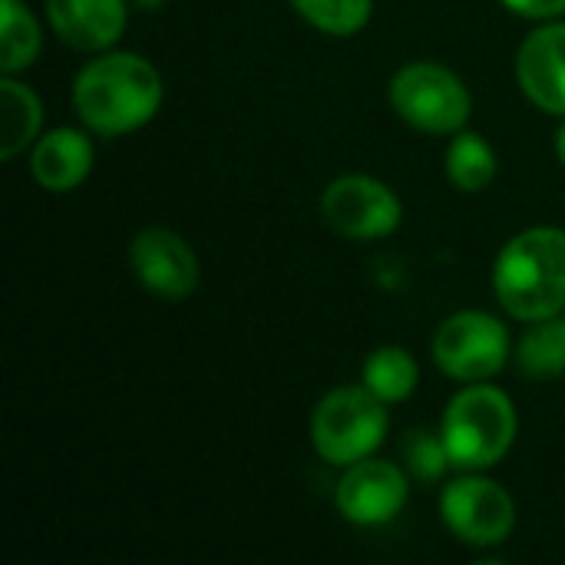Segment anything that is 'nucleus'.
Instances as JSON below:
<instances>
[{"label": "nucleus", "mask_w": 565, "mask_h": 565, "mask_svg": "<svg viewBox=\"0 0 565 565\" xmlns=\"http://www.w3.org/2000/svg\"><path fill=\"white\" fill-rule=\"evenodd\" d=\"M391 106L394 113L430 136H450L460 132L470 119L473 99L470 89L463 86V79L430 60H417L407 63L394 73L391 79Z\"/></svg>", "instance_id": "5"}, {"label": "nucleus", "mask_w": 565, "mask_h": 565, "mask_svg": "<svg viewBox=\"0 0 565 565\" xmlns=\"http://www.w3.org/2000/svg\"><path fill=\"white\" fill-rule=\"evenodd\" d=\"M447 179L460 192H483L497 179V152L480 132H457L444 156Z\"/></svg>", "instance_id": "18"}, {"label": "nucleus", "mask_w": 565, "mask_h": 565, "mask_svg": "<svg viewBox=\"0 0 565 565\" xmlns=\"http://www.w3.org/2000/svg\"><path fill=\"white\" fill-rule=\"evenodd\" d=\"M129 265L139 285L166 301L189 298L199 285V258L192 245L169 228H142L129 242Z\"/></svg>", "instance_id": "10"}, {"label": "nucleus", "mask_w": 565, "mask_h": 565, "mask_svg": "<svg viewBox=\"0 0 565 565\" xmlns=\"http://www.w3.org/2000/svg\"><path fill=\"white\" fill-rule=\"evenodd\" d=\"M43 126V106L40 96L17 83L13 76L0 79V159L20 156L26 146L40 139Z\"/></svg>", "instance_id": "14"}, {"label": "nucleus", "mask_w": 565, "mask_h": 565, "mask_svg": "<svg viewBox=\"0 0 565 565\" xmlns=\"http://www.w3.org/2000/svg\"><path fill=\"white\" fill-rule=\"evenodd\" d=\"M556 152H559V162L565 166V119L563 126H559V132H556Z\"/></svg>", "instance_id": "22"}, {"label": "nucleus", "mask_w": 565, "mask_h": 565, "mask_svg": "<svg viewBox=\"0 0 565 565\" xmlns=\"http://www.w3.org/2000/svg\"><path fill=\"white\" fill-rule=\"evenodd\" d=\"M162 76L139 53H103L73 79V109L99 136L142 129L162 106Z\"/></svg>", "instance_id": "1"}, {"label": "nucleus", "mask_w": 565, "mask_h": 565, "mask_svg": "<svg viewBox=\"0 0 565 565\" xmlns=\"http://www.w3.org/2000/svg\"><path fill=\"white\" fill-rule=\"evenodd\" d=\"M321 215L338 235L371 242L397 232L404 209L384 182L371 175H341L324 189Z\"/></svg>", "instance_id": "8"}, {"label": "nucleus", "mask_w": 565, "mask_h": 565, "mask_svg": "<svg viewBox=\"0 0 565 565\" xmlns=\"http://www.w3.org/2000/svg\"><path fill=\"white\" fill-rule=\"evenodd\" d=\"M493 291L516 321H543L565 311V232L526 228L507 242L493 265Z\"/></svg>", "instance_id": "2"}, {"label": "nucleus", "mask_w": 565, "mask_h": 565, "mask_svg": "<svg viewBox=\"0 0 565 565\" xmlns=\"http://www.w3.org/2000/svg\"><path fill=\"white\" fill-rule=\"evenodd\" d=\"M126 7L129 0H46V20L66 46L99 53L122 36Z\"/></svg>", "instance_id": "12"}, {"label": "nucleus", "mask_w": 565, "mask_h": 565, "mask_svg": "<svg viewBox=\"0 0 565 565\" xmlns=\"http://www.w3.org/2000/svg\"><path fill=\"white\" fill-rule=\"evenodd\" d=\"M516 364L533 381H550L565 374V318L553 315L543 321H533V328L523 334L516 348Z\"/></svg>", "instance_id": "16"}, {"label": "nucleus", "mask_w": 565, "mask_h": 565, "mask_svg": "<svg viewBox=\"0 0 565 565\" xmlns=\"http://www.w3.org/2000/svg\"><path fill=\"white\" fill-rule=\"evenodd\" d=\"M43 33L23 0H0V70L17 76L40 56Z\"/></svg>", "instance_id": "15"}, {"label": "nucleus", "mask_w": 565, "mask_h": 565, "mask_svg": "<svg viewBox=\"0 0 565 565\" xmlns=\"http://www.w3.org/2000/svg\"><path fill=\"white\" fill-rule=\"evenodd\" d=\"M500 3L526 20H559L565 13V0H500Z\"/></svg>", "instance_id": "21"}, {"label": "nucleus", "mask_w": 565, "mask_h": 565, "mask_svg": "<svg viewBox=\"0 0 565 565\" xmlns=\"http://www.w3.org/2000/svg\"><path fill=\"white\" fill-rule=\"evenodd\" d=\"M387 437V404L371 387L331 391L311 417V444L321 460L351 467L367 460Z\"/></svg>", "instance_id": "4"}, {"label": "nucleus", "mask_w": 565, "mask_h": 565, "mask_svg": "<svg viewBox=\"0 0 565 565\" xmlns=\"http://www.w3.org/2000/svg\"><path fill=\"white\" fill-rule=\"evenodd\" d=\"M411 487L407 473L397 463L387 460H358L344 467V477L338 480V510L354 526H384L397 520L407 507Z\"/></svg>", "instance_id": "9"}, {"label": "nucleus", "mask_w": 565, "mask_h": 565, "mask_svg": "<svg viewBox=\"0 0 565 565\" xmlns=\"http://www.w3.org/2000/svg\"><path fill=\"white\" fill-rule=\"evenodd\" d=\"M291 3L311 26L331 36L358 33L374 13V0H291Z\"/></svg>", "instance_id": "19"}, {"label": "nucleus", "mask_w": 565, "mask_h": 565, "mask_svg": "<svg viewBox=\"0 0 565 565\" xmlns=\"http://www.w3.org/2000/svg\"><path fill=\"white\" fill-rule=\"evenodd\" d=\"M434 361L454 381H490L510 361V334L487 311H457L434 334Z\"/></svg>", "instance_id": "6"}, {"label": "nucleus", "mask_w": 565, "mask_h": 565, "mask_svg": "<svg viewBox=\"0 0 565 565\" xmlns=\"http://www.w3.org/2000/svg\"><path fill=\"white\" fill-rule=\"evenodd\" d=\"M404 460L411 477L420 483H437L447 473V467H454L444 437L430 430H411V437L404 440Z\"/></svg>", "instance_id": "20"}, {"label": "nucleus", "mask_w": 565, "mask_h": 565, "mask_svg": "<svg viewBox=\"0 0 565 565\" xmlns=\"http://www.w3.org/2000/svg\"><path fill=\"white\" fill-rule=\"evenodd\" d=\"M516 79L543 113L565 116V23L546 20L516 53Z\"/></svg>", "instance_id": "11"}, {"label": "nucleus", "mask_w": 565, "mask_h": 565, "mask_svg": "<svg viewBox=\"0 0 565 565\" xmlns=\"http://www.w3.org/2000/svg\"><path fill=\"white\" fill-rule=\"evenodd\" d=\"M420 384V367L407 348L387 344L364 361V387H371L384 404L407 401Z\"/></svg>", "instance_id": "17"}, {"label": "nucleus", "mask_w": 565, "mask_h": 565, "mask_svg": "<svg viewBox=\"0 0 565 565\" xmlns=\"http://www.w3.org/2000/svg\"><path fill=\"white\" fill-rule=\"evenodd\" d=\"M440 437L454 467L480 473L497 467L516 440V407L493 384H467L444 411Z\"/></svg>", "instance_id": "3"}, {"label": "nucleus", "mask_w": 565, "mask_h": 565, "mask_svg": "<svg viewBox=\"0 0 565 565\" xmlns=\"http://www.w3.org/2000/svg\"><path fill=\"white\" fill-rule=\"evenodd\" d=\"M93 169V142L86 132L60 126L43 132L30 149V172L36 185L46 192H70L76 189Z\"/></svg>", "instance_id": "13"}, {"label": "nucleus", "mask_w": 565, "mask_h": 565, "mask_svg": "<svg viewBox=\"0 0 565 565\" xmlns=\"http://www.w3.org/2000/svg\"><path fill=\"white\" fill-rule=\"evenodd\" d=\"M440 516L467 546H500L516 526L513 497L480 473H467L440 493Z\"/></svg>", "instance_id": "7"}, {"label": "nucleus", "mask_w": 565, "mask_h": 565, "mask_svg": "<svg viewBox=\"0 0 565 565\" xmlns=\"http://www.w3.org/2000/svg\"><path fill=\"white\" fill-rule=\"evenodd\" d=\"M132 7H139V10H156V7H162L166 0H129Z\"/></svg>", "instance_id": "23"}]
</instances>
